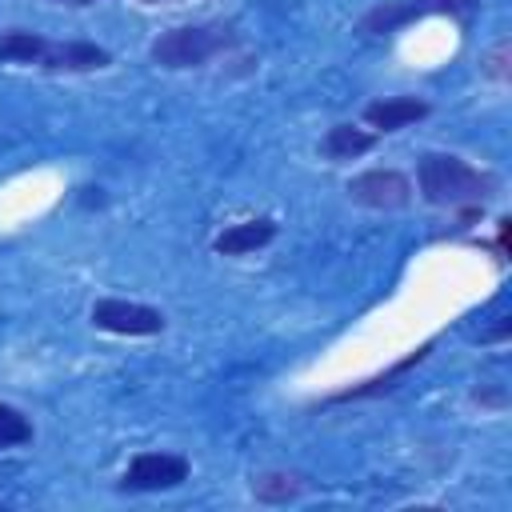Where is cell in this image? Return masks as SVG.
I'll use <instances>...</instances> for the list:
<instances>
[{
	"mask_svg": "<svg viewBox=\"0 0 512 512\" xmlns=\"http://www.w3.org/2000/svg\"><path fill=\"white\" fill-rule=\"evenodd\" d=\"M420 192L428 204L440 208H464V204H484L496 192V180L488 172H480L476 164H468L464 156L452 152H428L416 168Z\"/></svg>",
	"mask_w": 512,
	"mask_h": 512,
	"instance_id": "6da1fadb",
	"label": "cell"
},
{
	"mask_svg": "<svg viewBox=\"0 0 512 512\" xmlns=\"http://www.w3.org/2000/svg\"><path fill=\"white\" fill-rule=\"evenodd\" d=\"M232 44H236V32H232L228 24H180V28L160 32V36L152 40L148 56H152V64L180 72V68H200V64H208L216 52H224V48H232Z\"/></svg>",
	"mask_w": 512,
	"mask_h": 512,
	"instance_id": "7a4b0ae2",
	"label": "cell"
},
{
	"mask_svg": "<svg viewBox=\"0 0 512 512\" xmlns=\"http://www.w3.org/2000/svg\"><path fill=\"white\" fill-rule=\"evenodd\" d=\"M480 0H380L376 8H368L356 24V32L364 36H388L420 16H468Z\"/></svg>",
	"mask_w": 512,
	"mask_h": 512,
	"instance_id": "3957f363",
	"label": "cell"
},
{
	"mask_svg": "<svg viewBox=\"0 0 512 512\" xmlns=\"http://www.w3.org/2000/svg\"><path fill=\"white\" fill-rule=\"evenodd\" d=\"M92 324L100 332H112V336H160L164 332V312L148 308V304H136V300L104 296V300L92 304Z\"/></svg>",
	"mask_w": 512,
	"mask_h": 512,
	"instance_id": "277c9868",
	"label": "cell"
},
{
	"mask_svg": "<svg viewBox=\"0 0 512 512\" xmlns=\"http://www.w3.org/2000/svg\"><path fill=\"white\" fill-rule=\"evenodd\" d=\"M188 480V460L176 452H140L124 468V492H168Z\"/></svg>",
	"mask_w": 512,
	"mask_h": 512,
	"instance_id": "5b68a950",
	"label": "cell"
},
{
	"mask_svg": "<svg viewBox=\"0 0 512 512\" xmlns=\"http://www.w3.org/2000/svg\"><path fill=\"white\" fill-rule=\"evenodd\" d=\"M348 196L364 208H404L412 200V180L396 168H372V172H360L348 180Z\"/></svg>",
	"mask_w": 512,
	"mask_h": 512,
	"instance_id": "8992f818",
	"label": "cell"
},
{
	"mask_svg": "<svg viewBox=\"0 0 512 512\" xmlns=\"http://www.w3.org/2000/svg\"><path fill=\"white\" fill-rule=\"evenodd\" d=\"M112 64V52L92 44V40H64V44H48L40 68L48 72H96V68H108Z\"/></svg>",
	"mask_w": 512,
	"mask_h": 512,
	"instance_id": "52a82bcc",
	"label": "cell"
},
{
	"mask_svg": "<svg viewBox=\"0 0 512 512\" xmlns=\"http://www.w3.org/2000/svg\"><path fill=\"white\" fill-rule=\"evenodd\" d=\"M432 108L420 96H388V100H372L364 104V124L376 132H400L416 120H424Z\"/></svg>",
	"mask_w": 512,
	"mask_h": 512,
	"instance_id": "ba28073f",
	"label": "cell"
},
{
	"mask_svg": "<svg viewBox=\"0 0 512 512\" xmlns=\"http://www.w3.org/2000/svg\"><path fill=\"white\" fill-rule=\"evenodd\" d=\"M272 240H276V220L272 216H252V220H240V224L224 228L216 236V252L220 256H248L256 248L272 244Z\"/></svg>",
	"mask_w": 512,
	"mask_h": 512,
	"instance_id": "9c48e42d",
	"label": "cell"
},
{
	"mask_svg": "<svg viewBox=\"0 0 512 512\" xmlns=\"http://www.w3.org/2000/svg\"><path fill=\"white\" fill-rule=\"evenodd\" d=\"M52 40H44L40 32H24V28H12L0 36V64H36L44 60Z\"/></svg>",
	"mask_w": 512,
	"mask_h": 512,
	"instance_id": "30bf717a",
	"label": "cell"
},
{
	"mask_svg": "<svg viewBox=\"0 0 512 512\" xmlns=\"http://www.w3.org/2000/svg\"><path fill=\"white\" fill-rule=\"evenodd\" d=\"M372 144H376V136L372 132H364V128H352V124H336V128H328V136H324V156L328 160H356V156H364V152H372Z\"/></svg>",
	"mask_w": 512,
	"mask_h": 512,
	"instance_id": "8fae6325",
	"label": "cell"
},
{
	"mask_svg": "<svg viewBox=\"0 0 512 512\" xmlns=\"http://www.w3.org/2000/svg\"><path fill=\"white\" fill-rule=\"evenodd\" d=\"M304 492V476L296 472H260L252 476V496L264 504H288Z\"/></svg>",
	"mask_w": 512,
	"mask_h": 512,
	"instance_id": "7c38bea8",
	"label": "cell"
},
{
	"mask_svg": "<svg viewBox=\"0 0 512 512\" xmlns=\"http://www.w3.org/2000/svg\"><path fill=\"white\" fill-rule=\"evenodd\" d=\"M428 348H432V344H420V348H416V352H408V356H404L400 364H392V368H388L384 376H376V380H364V384H356V388H344V392H336L332 400H360V396H376L380 388H388L392 380H400V376H404L408 368H416V364H420V360L428 356Z\"/></svg>",
	"mask_w": 512,
	"mask_h": 512,
	"instance_id": "4fadbf2b",
	"label": "cell"
},
{
	"mask_svg": "<svg viewBox=\"0 0 512 512\" xmlns=\"http://www.w3.org/2000/svg\"><path fill=\"white\" fill-rule=\"evenodd\" d=\"M32 440V420L12 408V404H0V448H16V444H28Z\"/></svg>",
	"mask_w": 512,
	"mask_h": 512,
	"instance_id": "5bb4252c",
	"label": "cell"
},
{
	"mask_svg": "<svg viewBox=\"0 0 512 512\" xmlns=\"http://www.w3.org/2000/svg\"><path fill=\"white\" fill-rule=\"evenodd\" d=\"M508 56H512V44L508 40H500L488 56H484V64H480V72L488 76V80H496V84H504L508 80Z\"/></svg>",
	"mask_w": 512,
	"mask_h": 512,
	"instance_id": "9a60e30c",
	"label": "cell"
},
{
	"mask_svg": "<svg viewBox=\"0 0 512 512\" xmlns=\"http://www.w3.org/2000/svg\"><path fill=\"white\" fill-rule=\"evenodd\" d=\"M48 4H64V8H88V4H100V0H48Z\"/></svg>",
	"mask_w": 512,
	"mask_h": 512,
	"instance_id": "2e32d148",
	"label": "cell"
},
{
	"mask_svg": "<svg viewBox=\"0 0 512 512\" xmlns=\"http://www.w3.org/2000/svg\"><path fill=\"white\" fill-rule=\"evenodd\" d=\"M140 4H148V8H156V4H184V0H140Z\"/></svg>",
	"mask_w": 512,
	"mask_h": 512,
	"instance_id": "e0dca14e",
	"label": "cell"
}]
</instances>
